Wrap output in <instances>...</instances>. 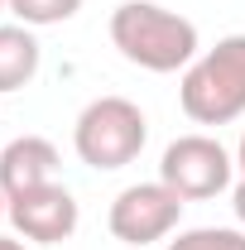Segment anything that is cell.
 I'll list each match as a JSON object with an SVG mask.
<instances>
[{
	"instance_id": "cell-1",
	"label": "cell",
	"mask_w": 245,
	"mask_h": 250,
	"mask_svg": "<svg viewBox=\"0 0 245 250\" xmlns=\"http://www.w3.org/2000/svg\"><path fill=\"white\" fill-rule=\"evenodd\" d=\"M111 43L125 62L144 72H183L187 62L202 53L197 24L159 5V0H125L111 10Z\"/></svg>"
},
{
	"instance_id": "cell-2",
	"label": "cell",
	"mask_w": 245,
	"mask_h": 250,
	"mask_svg": "<svg viewBox=\"0 0 245 250\" xmlns=\"http://www.w3.org/2000/svg\"><path fill=\"white\" fill-rule=\"evenodd\" d=\"M178 106L192 125H231L245 116V34H226L183 67Z\"/></svg>"
},
{
	"instance_id": "cell-3",
	"label": "cell",
	"mask_w": 245,
	"mask_h": 250,
	"mask_svg": "<svg viewBox=\"0 0 245 250\" xmlns=\"http://www.w3.org/2000/svg\"><path fill=\"white\" fill-rule=\"evenodd\" d=\"M144 145H149V121L130 96H96L72 125V149L96 173H116L135 164Z\"/></svg>"
},
{
	"instance_id": "cell-4",
	"label": "cell",
	"mask_w": 245,
	"mask_h": 250,
	"mask_svg": "<svg viewBox=\"0 0 245 250\" xmlns=\"http://www.w3.org/2000/svg\"><path fill=\"white\" fill-rule=\"evenodd\" d=\"M236 178V159L212 135H178L159 159V183H168L183 202H207Z\"/></svg>"
},
{
	"instance_id": "cell-5",
	"label": "cell",
	"mask_w": 245,
	"mask_h": 250,
	"mask_svg": "<svg viewBox=\"0 0 245 250\" xmlns=\"http://www.w3.org/2000/svg\"><path fill=\"white\" fill-rule=\"evenodd\" d=\"M183 197L168 183H130L116 192L111 212H106V226L121 246H154V241H168L178 231V217H183Z\"/></svg>"
},
{
	"instance_id": "cell-6",
	"label": "cell",
	"mask_w": 245,
	"mask_h": 250,
	"mask_svg": "<svg viewBox=\"0 0 245 250\" xmlns=\"http://www.w3.org/2000/svg\"><path fill=\"white\" fill-rule=\"evenodd\" d=\"M5 221L15 226V236H24L34 246H58V241H67L77 231L82 207L62 183H43V188H29V192L10 197V217Z\"/></svg>"
},
{
	"instance_id": "cell-7",
	"label": "cell",
	"mask_w": 245,
	"mask_h": 250,
	"mask_svg": "<svg viewBox=\"0 0 245 250\" xmlns=\"http://www.w3.org/2000/svg\"><path fill=\"white\" fill-rule=\"evenodd\" d=\"M58 145L43 140V135H20L0 149V188L5 197H20L29 188H43V183H58Z\"/></svg>"
},
{
	"instance_id": "cell-8",
	"label": "cell",
	"mask_w": 245,
	"mask_h": 250,
	"mask_svg": "<svg viewBox=\"0 0 245 250\" xmlns=\"http://www.w3.org/2000/svg\"><path fill=\"white\" fill-rule=\"evenodd\" d=\"M39 62H43V48H39V34L29 24H0V96L20 92L39 77Z\"/></svg>"
},
{
	"instance_id": "cell-9",
	"label": "cell",
	"mask_w": 245,
	"mask_h": 250,
	"mask_svg": "<svg viewBox=\"0 0 245 250\" xmlns=\"http://www.w3.org/2000/svg\"><path fill=\"white\" fill-rule=\"evenodd\" d=\"M163 250H245V226H187Z\"/></svg>"
},
{
	"instance_id": "cell-10",
	"label": "cell",
	"mask_w": 245,
	"mask_h": 250,
	"mask_svg": "<svg viewBox=\"0 0 245 250\" xmlns=\"http://www.w3.org/2000/svg\"><path fill=\"white\" fill-rule=\"evenodd\" d=\"M82 10V0H10V15L29 29H48V24H67Z\"/></svg>"
},
{
	"instance_id": "cell-11",
	"label": "cell",
	"mask_w": 245,
	"mask_h": 250,
	"mask_svg": "<svg viewBox=\"0 0 245 250\" xmlns=\"http://www.w3.org/2000/svg\"><path fill=\"white\" fill-rule=\"evenodd\" d=\"M231 212H236V221L245 226V178H241L236 188H231Z\"/></svg>"
},
{
	"instance_id": "cell-12",
	"label": "cell",
	"mask_w": 245,
	"mask_h": 250,
	"mask_svg": "<svg viewBox=\"0 0 245 250\" xmlns=\"http://www.w3.org/2000/svg\"><path fill=\"white\" fill-rule=\"evenodd\" d=\"M0 250H29L24 236H0Z\"/></svg>"
},
{
	"instance_id": "cell-13",
	"label": "cell",
	"mask_w": 245,
	"mask_h": 250,
	"mask_svg": "<svg viewBox=\"0 0 245 250\" xmlns=\"http://www.w3.org/2000/svg\"><path fill=\"white\" fill-rule=\"evenodd\" d=\"M236 164H241V178H245V135H241V145H236Z\"/></svg>"
},
{
	"instance_id": "cell-14",
	"label": "cell",
	"mask_w": 245,
	"mask_h": 250,
	"mask_svg": "<svg viewBox=\"0 0 245 250\" xmlns=\"http://www.w3.org/2000/svg\"><path fill=\"white\" fill-rule=\"evenodd\" d=\"M10 217V197H5V188H0V221Z\"/></svg>"
},
{
	"instance_id": "cell-15",
	"label": "cell",
	"mask_w": 245,
	"mask_h": 250,
	"mask_svg": "<svg viewBox=\"0 0 245 250\" xmlns=\"http://www.w3.org/2000/svg\"><path fill=\"white\" fill-rule=\"evenodd\" d=\"M5 10H10V0H0V15H5Z\"/></svg>"
}]
</instances>
